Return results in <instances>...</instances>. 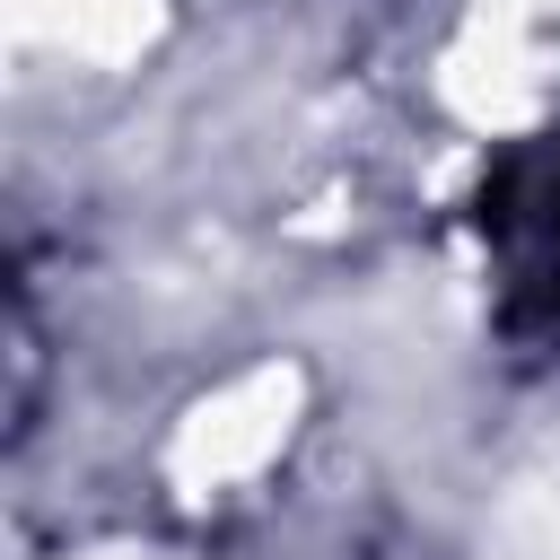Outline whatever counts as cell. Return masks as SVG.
Wrapping results in <instances>:
<instances>
[{
    "label": "cell",
    "instance_id": "1",
    "mask_svg": "<svg viewBox=\"0 0 560 560\" xmlns=\"http://www.w3.org/2000/svg\"><path fill=\"white\" fill-rule=\"evenodd\" d=\"M508 219H525L534 228V254H542V271L534 280H551V298H560V158L551 166H534V201L525 210H499V228Z\"/></svg>",
    "mask_w": 560,
    "mask_h": 560
}]
</instances>
